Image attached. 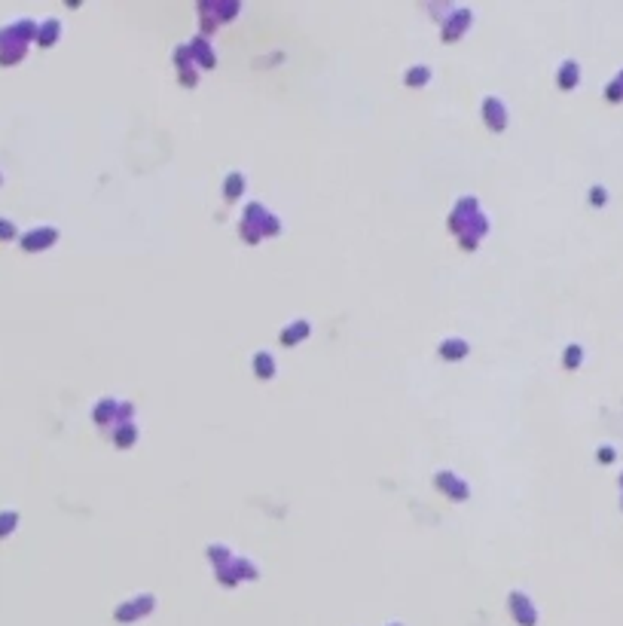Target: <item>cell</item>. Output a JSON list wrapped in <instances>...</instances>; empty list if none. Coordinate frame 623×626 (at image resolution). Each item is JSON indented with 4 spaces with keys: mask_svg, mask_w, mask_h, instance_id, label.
Wrapping results in <instances>:
<instances>
[{
    "mask_svg": "<svg viewBox=\"0 0 623 626\" xmlns=\"http://www.w3.org/2000/svg\"><path fill=\"white\" fill-rule=\"evenodd\" d=\"M608 98H611V101H623V83L620 80H614L608 86Z\"/></svg>",
    "mask_w": 623,
    "mask_h": 626,
    "instance_id": "6da1fadb",
    "label": "cell"
}]
</instances>
